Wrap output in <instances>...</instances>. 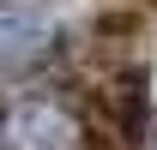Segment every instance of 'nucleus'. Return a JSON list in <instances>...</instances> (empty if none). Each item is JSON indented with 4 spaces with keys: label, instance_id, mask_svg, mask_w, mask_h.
Listing matches in <instances>:
<instances>
[{
    "label": "nucleus",
    "instance_id": "obj_1",
    "mask_svg": "<svg viewBox=\"0 0 157 150\" xmlns=\"http://www.w3.org/2000/svg\"><path fill=\"white\" fill-rule=\"evenodd\" d=\"M0 150H91V132L60 96H12L0 108Z\"/></svg>",
    "mask_w": 157,
    "mask_h": 150
},
{
    "label": "nucleus",
    "instance_id": "obj_2",
    "mask_svg": "<svg viewBox=\"0 0 157 150\" xmlns=\"http://www.w3.org/2000/svg\"><path fill=\"white\" fill-rule=\"evenodd\" d=\"M55 18L36 12V6H24V0H0V72H30L42 60L55 54Z\"/></svg>",
    "mask_w": 157,
    "mask_h": 150
}]
</instances>
